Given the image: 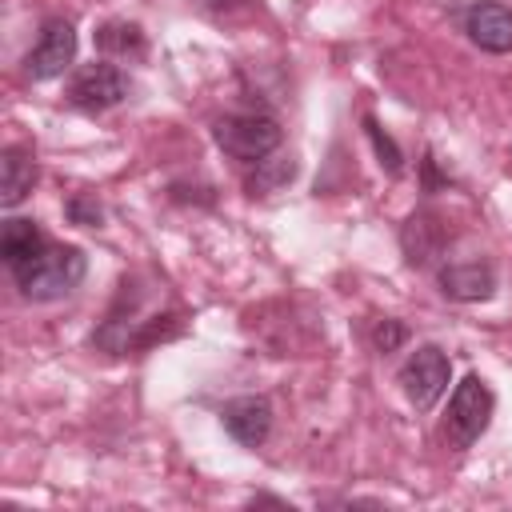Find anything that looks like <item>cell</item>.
Wrapping results in <instances>:
<instances>
[{
    "instance_id": "277c9868",
    "label": "cell",
    "mask_w": 512,
    "mask_h": 512,
    "mask_svg": "<svg viewBox=\"0 0 512 512\" xmlns=\"http://www.w3.org/2000/svg\"><path fill=\"white\" fill-rule=\"evenodd\" d=\"M492 388L480 380V376H464L448 400V416H444V428L452 436L456 448H468L492 420Z\"/></svg>"
},
{
    "instance_id": "52a82bcc",
    "label": "cell",
    "mask_w": 512,
    "mask_h": 512,
    "mask_svg": "<svg viewBox=\"0 0 512 512\" xmlns=\"http://www.w3.org/2000/svg\"><path fill=\"white\" fill-rule=\"evenodd\" d=\"M220 424L244 448H260L272 432V404L264 396H236L220 408Z\"/></svg>"
},
{
    "instance_id": "30bf717a",
    "label": "cell",
    "mask_w": 512,
    "mask_h": 512,
    "mask_svg": "<svg viewBox=\"0 0 512 512\" xmlns=\"http://www.w3.org/2000/svg\"><path fill=\"white\" fill-rule=\"evenodd\" d=\"M440 292H444L448 300H464V304L488 300V296L496 292V272H492V264H484V260L444 264V268H440Z\"/></svg>"
},
{
    "instance_id": "2e32d148",
    "label": "cell",
    "mask_w": 512,
    "mask_h": 512,
    "mask_svg": "<svg viewBox=\"0 0 512 512\" xmlns=\"http://www.w3.org/2000/svg\"><path fill=\"white\" fill-rule=\"evenodd\" d=\"M64 212H68L72 224H100V220H104V208H100L92 196H72Z\"/></svg>"
},
{
    "instance_id": "9c48e42d",
    "label": "cell",
    "mask_w": 512,
    "mask_h": 512,
    "mask_svg": "<svg viewBox=\"0 0 512 512\" xmlns=\"http://www.w3.org/2000/svg\"><path fill=\"white\" fill-rule=\"evenodd\" d=\"M444 240H448V224H444V216H436L428 208L412 212L400 228V248L408 256V264H416V268L432 264L444 252Z\"/></svg>"
},
{
    "instance_id": "ba28073f",
    "label": "cell",
    "mask_w": 512,
    "mask_h": 512,
    "mask_svg": "<svg viewBox=\"0 0 512 512\" xmlns=\"http://www.w3.org/2000/svg\"><path fill=\"white\" fill-rule=\"evenodd\" d=\"M464 32L484 52H508L512 48V8L500 0H476L464 12Z\"/></svg>"
},
{
    "instance_id": "6da1fadb",
    "label": "cell",
    "mask_w": 512,
    "mask_h": 512,
    "mask_svg": "<svg viewBox=\"0 0 512 512\" xmlns=\"http://www.w3.org/2000/svg\"><path fill=\"white\" fill-rule=\"evenodd\" d=\"M84 272H88V260H84L80 248H72V244H48L40 256L16 264L12 268V280H16V288H20L24 300L44 304V300L68 296L84 280Z\"/></svg>"
},
{
    "instance_id": "8fae6325",
    "label": "cell",
    "mask_w": 512,
    "mask_h": 512,
    "mask_svg": "<svg viewBox=\"0 0 512 512\" xmlns=\"http://www.w3.org/2000/svg\"><path fill=\"white\" fill-rule=\"evenodd\" d=\"M44 248H48V240H44V232H40L36 220H24V216L4 220V228H0V256H4L8 268L40 256Z\"/></svg>"
},
{
    "instance_id": "5b68a950",
    "label": "cell",
    "mask_w": 512,
    "mask_h": 512,
    "mask_svg": "<svg viewBox=\"0 0 512 512\" xmlns=\"http://www.w3.org/2000/svg\"><path fill=\"white\" fill-rule=\"evenodd\" d=\"M128 96V76L116 64H84L80 72H72L64 100L80 112H108Z\"/></svg>"
},
{
    "instance_id": "4fadbf2b",
    "label": "cell",
    "mask_w": 512,
    "mask_h": 512,
    "mask_svg": "<svg viewBox=\"0 0 512 512\" xmlns=\"http://www.w3.org/2000/svg\"><path fill=\"white\" fill-rule=\"evenodd\" d=\"M96 48H100L104 56H116V60L144 56V32H140V24L112 20V24H100V32H96Z\"/></svg>"
},
{
    "instance_id": "9a60e30c",
    "label": "cell",
    "mask_w": 512,
    "mask_h": 512,
    "mask_svg": "<svg viewBox=\"0 0 512 512\" xmlns=\"http://www.w3.org/2000/svg\"><path fill=\"white\" fill-rule=\"evenodd\" d=\"M364 132H368V140H372V148H376V156H380V168H388L392 176L404 168V156H400V148H396V140L372 120V116H364Z\"/></svg>"
},
{
    "instance_id": "3957f363",
    "label": "cell",
    "mask_w": 512,
    "mask_h": 512,
    "mask_svg": "<svg viewBox=\"0 0 512 512\" xmlns=\"http://www.w3.org/2000/svg\"><path fill=\"white\" fill-rule=\"evenodd\" d=\"M448 380H452V360L436 344H420L400 368V388H404L408 404L420 412H428L448 392Z\"/></svg>"
},
{
    "instance_id": "7c38bea8",
    "label": "cell",
    "mask_w": 512,
    "mask_h": 512,
    "mask_svg": "<svg viewBox=\"0 0 512 512\" xmlns=\"http://www.w3.org/2000/svg\"><path fill=\"white\" fill-rule=\"evenodd\" d=\"M36 184V160L24 152V148H4V160H0V204L4 208H16Z\"/></svg>"
},
{
    "instance_id": "7a4b0ae2",
    "label": "cell",
    "mask_w": 512,
    "mask_h": 512,
    "mask_svg": "<svg viewBox=\"0 0 512 512\" xmlns=\"http://www.w3.org/2000/svg\"><path fill=\"white\" fill-rule=\"evenodd\" d=\"M216 144L232 156V160H244V164H256L264 156H272L280 148V124L264 112H240V116H224L216 120L212 128Z\"/></svg>"
},
{
    "instance_id": "5bb4252c",
    "label": "cell",
    "mask_w": 512,
    "mask_h": 512,
    "mask_svg": "<svg viewBox=\"0 0 512 512\" xmlns=\"http://www.w3.org/2000/svg\"><path fill=\"white\" fill-rule=\"evenodd\" d=\"M292 176H296L292 156H264V160H256V172H252V180H248V192H252V196H268V192L284 188Z\"/></svg>"
},
{
    "instance_id": "8992f818",
    "label": "cell",
    "mask_w": 512,
    "mask_h": 512,
    "mask_svg": "<svg viewBox=\"0 0 512 512\" xmlns=\"http://www.w3.org/2000/svg\"><path fill=\"white\" fill-rule=\"evenodd\" d=\"M72 60H76V28L68 20H48L40 28L36 48L24 56V72L32 80H52V76H64Z\"/></svg>"
},
{
    "instance_id": "e0dca14e",
    "label": "cell",
    "mask_w": 512,
    "mask_h": 512,
    "mask_svg": "<svg viewBox=\"0 0 512 512\" xmlns=\"http://www.w3.org/2000/svg\"><path fill=\"white\" fill-rule=\"evenodd\" d=\"M372 344H376L380 352H396V348L404 344V324H400V320H384V324H376Z\"/></svg>"
}]
</instances>
